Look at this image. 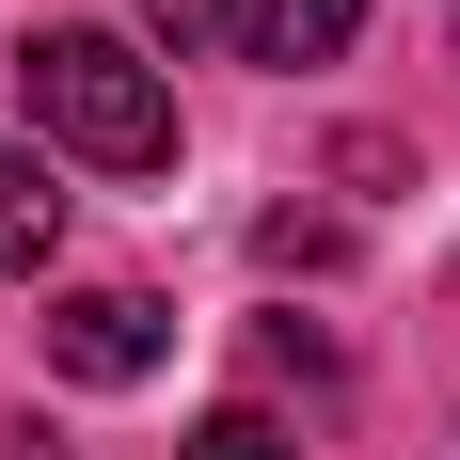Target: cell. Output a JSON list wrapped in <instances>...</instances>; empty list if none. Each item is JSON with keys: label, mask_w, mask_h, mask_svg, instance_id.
Listing matches in <instances>:
<instances>
[{"label": "cell", "mask_w": 460, "mask_h": 460, "mask_svg": "<svg viewBox=\"0 0 460 460\" xmlns=\"http://www.w3.org/2000/svg\"><path fill=\"white\" fill-rule=\"evenodd\" d=\"M16 95H32V128L64 159H95V175H159L175 159V80L128 32H95V16H64V32L16 48Z\"/></svg>", "instance_id": "1"}, {"label": "cell", "mask_w": 460, "mask_h": 460, "mask_svg": "<svg viewBox=\"0 0 460 460\" xmlns=\"http://www.w3.org/2000/svg\"><path fill=\"white\" fill-rule=\"evenodd\" d=\"M159 349H175V318H159L143 286H64V302H48V366L64 381H143Z\"/></svg>", "instance_id": "2"}, {"label": "cell", "mask_w": 460, "mask_h": 460, "mask_svg": "<svg viewBox=\"0 0 460 460\" xmlns=\"http://www.w3.org/2000/svg\"><path fill=\"white\" fill-rule=\"evenodd\" d=\"M238 64H333V48L366 32V0H223Z\"/></svg>", "instance_id": "3"}, {"label": "cell", "mask_w": 460, "mask_h": 460, "mask_svg": "<svg viewBox=\"0 0 460 460\" xmlns=\"http://www.w3.org/2000/svg\"><path fill=\"white\" fill-rule=\"evenodd\" d=\"M48 238H64V190L32 143H0V270H48Z\"/></svg>", "instance_id": "4"}, {"label": "cell", "mask_w": 460, "mask_h": 460, "mask_svg": "<svg viewBox=\"0 0 460 460\" xmlns=\"http://www.w3.org/2000/svg\"><path fill=\"white\" fill-rule=\"evenodd\" d=\"M175 460H302V445H286V429L270 413H207V429H190V445Z\"/></svg>", "instance_id": "5"}]
</instances>
